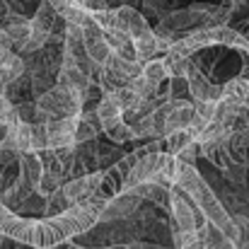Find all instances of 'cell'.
I'll return each instance as SVG.
<instances>
[{
  "label": "cell",
  "mask_w": 249,
  "mask_h": 249,
  "mask_svg": "<svg viewBox=\"0 0 249 249\" xmlns=\"http://www.w3.org/2000/svg\"><path fill=\"white\" fill-rule=\"evenodd\" d=\"M141 75H143L150 85L162 87V85L167 83V78H169V71H167V66H165V61H162V58H150V61H145V63H143Z\"/></svg>",
  "instance_id": "cell-16"
},
{
  "label": "cell",
  "mask_w": 249,
  "mask_h": 249,
  "mask_svg": "<svg viewBox=\"0 0 249 249\" xmlns=\"http://www.w3.org/2000/svg\"><path fill=\"white\" fill-rule=\"evenodd\" d=\"M83 39H85V49H87V56L92 58V63L97 68H102L107 63V58L111 56V49L104 39V32L94 24L92 15L83 22Z\"/></svg>",
  "instance_id": "cell-8"
},
{
  "label": "cell",
  "mask_w": 249,
  "mask_h": 249,
  "mask_svg": "<svg viewBox=\"0 0 249 249\" xmlns=\"http://www.w3.org/2000/svg\"><path fill=\"white\" fill-rule=\"evenodd\" d=\"M131 249H162V247H155V245H145V242H136V245H131Z\"/></svg>",
  "instance_id": "cell-25"
},
{
  "label": "cell",
  "mask_w": 249,
  "mask_h": 249,
  "mask_svg": "<svg viewBox=\"0 0 249 249\" xmlns=\"http://www.w3.org/2000/svg\"><path fill=\"white\" fill-rule=\"evenodd\" d=\"M179 162H184V165H194L196 162V158H198V143L196 141H191L189 145H184L177 155H174Z\"/></svg>",
  "instance_id": "cell-22"
},
{
  "label": "cell",
  "mask_w": 249,
  "mask_h": 249,
  "mask_svg": "<svg viewBox=\"0 0 249 249\" xmlns=\"http://www.w3.org/2000/svg\"><path fill=\"white\" fill-rule=\"evenodd\" d=\"M169 211H172V218H174V230H198V223H196V215H194V201L189 198V194L174 184L172 186V203H169Z\"/></svg>",
  "instance_id": "cell-7"
},
{
  "label": "cell",
  "mask_w": 249,
  "mask_h": 249,
  "mask_svg": "<svg viewBox=\"0 0 249 249\" xmlns=\"http://www.w3.org/2000/svg\"><path fill=\"white\" fill-rule=\"evenodd\" d=\"M230 131H240V133L249 136V104H240L237 107V111H235V116L230 121Z\"/></svg>",
  "instance_id": "cell-18"
},
{
  "label": "cell",
  "mask_w": 249,
  "mask_h": 249,
  "mask_svg": "<svg viewBox=\"0 0 249 249\" xmlns=\"http://www.w3.org/2000/svg\"><path fill=\"white\" fill-rule=\"evenodd\" d=\"M46 124V121H44ZM44 124H29V131H32V150H44L49 148V141H46V126Z\"/></svg>",
  "instance_id": "cell-20"
},
{
  "label": "cell",
  "mask_w": 249,
  "mask_h": 249,
  "mask_svg": "<svg viewBox=\"0 0 249 249\" xmlns=\"http://www.w3.org/2000/svg\"><path fill=\"white\" fill-rule=\"evenodd\" d=\"M102 177H104V169H94V172H87V174H80V177H71L68 181H63L61 184V191H63L68 206L89 201L94 196Z\"/></svg>",
  "instance_id": "cell-5"
},
{
  "label": "cell",
  "mask_w": 249,
  "mask_h": 249,
  "mask_svg": "<svg viewBox=\"0 0 249 249\" xmlns=\"http://www.w3.org/2000/svg\"><path fill=\"white\" fill-rule=\"evenodd\" d=\"M158 107V102L155 99H148V97H138L136 94V99L128 104V107H124V121L133 128V126H138L141 121H145L150 114H153V109Z\"/></svg>",
  "instance_id": "cell-14"
},
{
  "label": "cell",
  "mask_w": 249,
  "mask_h": 249,
  "mask_svg": "<svg viewBox=\"0 0 249 249\" xmlns=\"http://www.w3.org/2000/svg\"><path fill=\"white\" fill-rule=\"evenodd\" d=\"M114 12H116V27L121 32H126L131 39H136L138 34H143L145 29H150V24L143 17V12H138L131 2H124V5L114 7Z\"/></svg>",
  "instance_id": "cell-10"
},
{
  "label": "cell",
  "mask_w": 249,
  "mask_h": 249,
  "mask_svg": "<svg viewBox=\"0 0 249 249\" xmlns=\"http://www.w3.org/2000/svg\"><path fill=\"white\" fill-rule=\"evenodd\" d=\"M89 15H92L94 24H97L102 32H107V29L116 27V12H114L111 7H104V10H99V12H89Z\"/></svg>",
  "instance_id": "cell-19"
},
{
  "label": "cell",
  "mask_w": 249,
  "mask_h": 249,
  "mask_svg": "<svg viewBox=\"0 0 249 249\" xmlns=\"http://www.w3.org/2000/svg\"><path fill=\"white\" fill-rule=\"evenodd\" d=\"M39 111L49 119H61V116H78L85 109V99L80 92L66 87V85H53L39 97H34Z\"/></svg>",
  "instance_id": "cell-3"
},
{
  "label": "cell",
  "mask_w": 249,
  "mask_h": 249,
  "mask_svg": "<svg viewBox=\"0 0 249 249\" xmlns=\"http://www.w3.org/2000/svg\"><path fill=\"white\" fill-rule=\"evenodd\" d=\"M29 19H32V29H36V32L51 36L53 29H56V24H58V19H61V15L53 10V5H51L49 0H41Z\"/></svg>",
  "instance_id": "cell-13"
},
{
  "label": "cell",
  "mask_w": 249,
  "mask_h": 249,
  "mask_svg": "<svg viewBox=\"0 0 249 249\" xmlns=\"http://www.w3.org/2000/svg\"><path fill=\"white\" fill-rule=\"evenodd\" d=\"M177 162H179V160H177ZM177 184L189 194V198L194 201V206L201 211V215H203L208 223H213V225L220 228L230 240H235V223H232V215H230L228 208L220 203V198L215 196V191L206 184V179L196 172V167L179 162Z\"/></svg>",
  "instance_id": "cell-2"
},
{
  "label": "cell",
  "mask_w": 249,
  "mask_h": 249,
  "mask_svg": "<svg viewBox=\"0 0 249 249\" xmlns=\"http://www.w3.org/2000/svg\"><path fill=\"white\" fill-rule=\"evenodd\" d=\"M17 111H15V104L7 99V94H0V124L10 126V124H17Z\"/></svg>",
  "instance_id": "cell-21"
},
{
  "label": "cell",
  "mask_w": 249,
  "mask_h": 249,
  "mask_svg": "<svg viewBox=\"0 0 249 249\" xmlns=\"http://www.w3.org/2000/svg\"><path fill=\"white\" fill-rule=\"evenodd\" d=\"M104 203L107 201L89 198L56 215H46L44 220H29V218L15 215L0 201V237H10V240H17L32 247H56L73 235L87 232L97 223V215Z\"/></svg>",
  "instance_id": "cell-1"
},
{
  "label": "cell",
  "mask_w": 249,
  "mask_h": 249,
  "mask_svg": "<svg viewBox=\"0 0 249 249\" xmlns=\"http://www.w3.org/2000/svg\"><path fill=\"white\" fill-rule=\"evenodd\" d=\"M80 2H83L85 10H89V12H99V10L109 7V0H80Z\"/></svg>",
  "instance_id": "cell-23"
},
{
  "label": "cell",
  "mask_w": 249,
  "mask_h": 249,
  "mask_svg": "<svg viewBox=\"0 0 249 249\" xmlns=\"http://www.w3.org/2000/svg\"><path fill=\"white\" fill-rule=\"evenodd\" d=\"M141 201H143V198H141L136 191L124 189V191L114 194V196H111V198L102 206V211H99V215H97V223H109V220H121V218H128L131 213H136V211H138Z\"/></svg>",
  "instance_id": "cell-6"
},
{
  "label": "cell",
  "mask_w": 249,
  "mask_h": 249,
  "mask_svg": "<svg viewBox=\"0 0 249 249\" xmlns=\"http://www.w3.org/2000/svg\"><path fill=\"white\" fill-rule=\"evenodd\" d=\"M184 249H203V247H201V240H196V242H191L189 247H184Z\"/></svg>",
  "instance_id": "cell-26"
},
{
  "label": "cell",
  "mask_w": 249,
  "mask_h": 249,
  "mask_svg": "<svg viewBox=\"0 0 249 249\" xmlns=\"http://www.w3.org/2000/svg\"><path fill=\"white\" fill-rule=\"evenodd\" d=\"M196 107L189 99H172L169 104V114H167V133L172 131H181V128H191L196 121ZM165 133V136H167Z\"/></svg>",
  "instance_id": "cell-11"
},
{
  "label": "cell",
  "mask_w": 249,
  "mask_h": 249,
  "mask_svg": "<svg viewBox=\"0 0 249 249\" xmlns=\"http://www.w3.org/2000/svg\"><path fill=\"white\" fill-rule=\"evenodd\" d=\"M240 78L249 80V53L247 56H242V63H240Z\"/></svg>",
  "instance_id": "cell-24"
},
{
  "label": "cell",
  "mask_w": 249,
  "mask_h": 249,
  "mask_svg": "<svg viewBox=\"0 0 249 249\" xmlns=\"http://www.w3.org/2000/svg\"><path fill=\"white\" fill-rule=\"evenodd\" d=\"M194 141V136H191V131L189 128H181V131H172V133H167L165 138H162V150L169 153V155H177L184 145H189Z\"/></svg>",
  "instance_id": "cell-17"
},
{
  "label": "cell",
  "mask_w": 249,
  "mask_h": 249,
  "mask_svg": "<svg viewBox=\"0 0 249 249\" xmlns=\"http://www.w3.org/2000/svg\"><path fill=\"white\" fill-rule=\"evenodd\" d=\"M133 46H136V56H138L141 63L155 58V56H158V32H155L153 27L145 29L143 34H138V36L133 39Z\"/></svg>",
  "instance_id": "cell-15"
},
{
  "label": "cell",
  "mask_w": 249,
  "mask_h": 249,
  "mask_svg": "<svg viewBox=\"0 0 249 249\" xmlns=\"http://www.w3.org/2000/svg\"><path fill=\"white\" fill-rule=\"evenodd\" d=\"M169 153L165 150H148V153H143L141 158H136V162L131 167V172H128V177H126V181H124V189H133V186H138V184H143V181H150V179H155L160 172H162V167L169 162ZM121 189V191H124Z\"/></svg>",
  "instance_id": "cell-4"
},
{
  "label": "cell",
  "mask_w": 249,
  "mask_h": 249,
  "mask_svg": "<svg viewBox=\"0 0 249 249\" xmlns=\"http://www.w3.org/2000/svg\"><path fill=\"white\" fill-rule=\"evenodd\" d=\"M56 83L66 85V87H71V89H75V92L85 94L94 80H92V75H87V73H85L80 66H75V63H71V61H63V66H61V71H58V80H56Z\"/></svg>",
  "instance_id": "cell-12"
},
{
  "label": "cell",
  "mask_w": 249,
  "mask_h": 249,
  "mask_svg": "<svg viewBox=\"0 0 249 249\" xmlns=\"http://www.w3.org/2000/svg\"><path fill=\"white\" fill-rule=\"evenodd\" d=\"M80 116V114H78ZM78 116H61V119H49L46 126V141L49 148H61V145H73L75 143V124Z\"/></svg>",
  "instance_id": "cell-9"
}]
</instances>
